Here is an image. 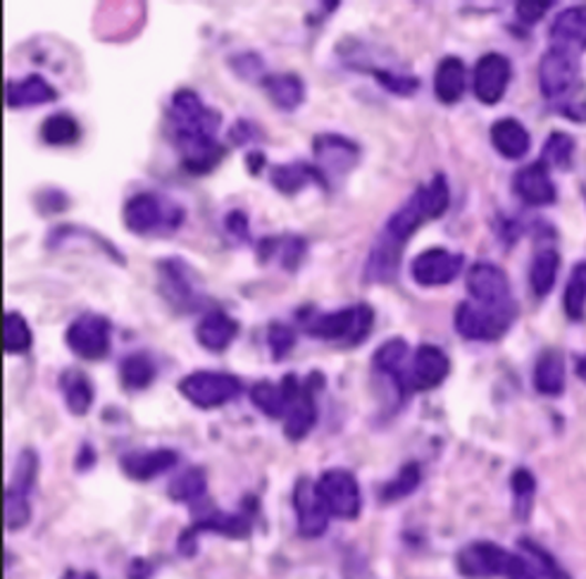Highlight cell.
Here are the masks:
<instances>
[{
    "label": "cell",
    "mask_w": 586,
    "mask_h": 579,
    "mask_svg": "<svg viewBox=\"0 0 586 579\" xmlns=\"http://www.w3.org/2000/svg\"><path fill=\"white\" fill-rule=\"evenodd\" d=\"M293 510H296V523L301 537L320 539L329 527V510L322 503L317 486L311 477H301L293 486Z\"/></svg>",
    "instance_id": "obj_19"
},
{
    "label": "cell",
    "mask_w": 586,
    "mask_h": 579,
    "mask_svg": "<svg viewBox=\"0 0 586 579\" xmlns=\"http://www.w3.org/2000/svg\"><path fill=\"white\" fill-rule=\"evenodd\" d=\"M224 227H227V232L234 236L237 241H243V243L251 241V224H249V218H245L243 210L227 212Z\"/></svg>",
    "instance_id": "obj_49"
},
{
    "label": "cell",
    "mask_w": 586,
    "mask_h": 579,
    "mask_svg": "<svg viewBox=\"0 0 586 579\" xmlns=\"http://www.w3.org/2000/svg\"><path fill=\"white\" fill-rule=\"evenodd\" d=\"M517 319V310L484 308L474 301H462L456 308L453 325L462 339L468 341H499Z\"/></svg>",
    "instance_id": "obj_11"
},
{
    "label": "cell",
    "mask_w": 586,
    "mask_h": 579,
    "mask_svg": "<svg viewBox=\"0 0 586 579\" xmlns=\"http://www.w3.org/2000/svg\"><path fill=\"white\" fill-rule=\"evenodd\" d=\"M515 560V554L505 551L503 546L493 541H472L465 548H460L456 566L458 572L468 579H493L505 577Z\"/></svg>",
    "instance_id": "obj_14"
},
{
    "label": "cell",
    "mask_w": 586,
    "mask_h": 579,
    "mask_svg": "<svg viewBox=\"0 0 586 579\" xmlns=\"http://www.w3.org/2000/svg\"><path fill=\"white\" fill-rule=\"evenodd\" d=\"M258 263L268 265L276 263L284 272H299L307 257V239L299 234H280V236H262L255 246Z\"/></svg>",
    "instance_id": "obj_20"
},
{
    "label": "cell",
    "mask_w": 586,
    "mask_h": 579,
    "mask_svg": "<svg viewBox=\"0 0 586 579\" xmlns=\"http://www.w3.org/2000/svg\"><path fill=\"white\" fill-rule=\"evenodd\" d=\"M156 284L160 298L177 315H191L208 308V296L198 272L179 255L160 257L156 263Z\"/></svg>",
    "instance_id": "obj_6"
},
{
    "label": "cell",
    "mask_w": 586,
    "mask_h": 579,
    "mask_svg": "<svg viewBox=\"0 0 586 579\" xmlns=\"http://www.w3.org/2000/svg\"><path fill=\"white\" fill-rule=\"evenodd\" d=\"M57 387L60 393H63V401L67 406V410L76 418H84L91 406H94L96 399V389L94 382H91V377L80 370V368H67L63 370L57 379Z\"/></svg>",
    "instance_id": "obj_29"
},
{
    "label": "cell",
    "mask_w": 586,
    "mask_h": 579,
    "mask_svg": "<svg viewBox=\"0 0 586 579\" xmlns=\"http://www.w3.org/2000/svg\"><path fill=\"white\" fill-rule=\"evenodd\" d=\"M558 270H561V255L555 249H542L530 265V286L534 296L544 298L553 292L555 280H558Z\"/></svg>",
    "instance_id": "obj_34"
},
{
    "label": "cell",
    "mask_w": 586,
    "mask_h": 579,
    "mask_svg": "<svg viewBox=\"0 0 586 579\" xmlns=\"http://www.w3.org/2000/svg\"><path fill=\"white\" fill-rule=\"evenodd\" d=\"M551 41L573 53L586 51V6L563 10L551 27Z\"/></svg>",
    "instance_id": "obj_31"
},
{
    "label": "cell",
    "mask_w": 586,
    "mask_h": 579,
    "mask_svg": "<svg viewBox=\"0 0 586 579\" xmlns=\"http://www.w3.org/2000/svg\"><path fill=\"white\" fill-rule=\"evenodd\" d=\"M270 185L274 191H280L286 198L303 193L307 187L327 189L317 167L313 162H301V160L274 165L270 170Z\"/></svg>",
    "instance_id": "obj_25"
},
{
    "label": "cell",
    "mask_w": 586,
    "mask_h": 579,
    "mask_svg": "<svg viewBox=\"0 0 586 579\" xmlns=\"http://www.w3.org/2000/svg\"><path fill=\"white\" fill-rule=\"evenodd\" d=\"M422 482V470L418 463H406L404 467L398 470V475L394 480H389L387 484L379 489V501L384 506H389V503H398L408 498L410 494L418 492V486Z\"/></svg>",
    "instance_id": "obj_39"
},
{
    "label": "cell",
    "mask_w": 586,
    "mask_h": 579,
    "mask_svg": "<svg viewBox=\"0 0 586 579\" xmlns=\"http://www.w3.org/2000/svg\"><path fill=\"white\" fill-rule=\"evenodd\" d=\"M32 520V503L27 496L6 492V527L10 531H20Z\"/></svg>",
    "instance_id": "obj_46"
},
{
    "label": "cell",
    "mask_w": 586,
    "mask_h": 579,
    "mask_svg": "<svg viewBox=\"0 0 586 579\" xmlns=\"http://www.w3.org/2000/svg\"><path fill=\"white\" fill-rule=\"evenodd\" d=\"M55 201H67V193H63L60 189H45L36 196V208H41L45 203V208L41 210L43 215H57V212H63L70 208L63 203H55Z\"/></svg>",
    "instance_id": "obj_51"
},
{
    "label": "cell",
    "mask_w": 586,
    "mask_h": 579,
    "mask_svg": "<svg viewBox=\"0 0 586 579\" xmlns=\"http://www.w3.org/2000/svg\"><path fill=\"white\" fill-rule=\"evenodd\" d=\"M412 360V348L404 337H394L384 341L373 356V370L379 377H387L398 396H408L406 375Z\"/></svg>",
    "instance_id": "obj_21"
},
{
    "label": "cell",
    "mask_w": 586,
    "mask_h": 579,
    "mask_svg": "<svg viewBox=\"0 0 586 579\" xmlns=\"http://www.w3.org/2000/svg\"><path fill=\"white\" fill-rule=\"evenodd\" d=\"M36 475H39V455L34 449H24L18 461H14V467H12V477H10V484L6 492H12V494H20V496H32L34 492V484H36Z\"/></svg>",
    "instance_id": "obj_40"
},
{
    "label": "cell",
    "mask_w": 586,
    "mask_h": 579,
    "mask_svg": "<svg viewBox=\"0 0 586 579\" xmlns=\"http://www.w3.org/2000/svg\"><path fill=\"white\" fill-rule=\"evenodd\" d=\"M451 375V358L435 344H420L412 350V360L406 375V391L422 393L441 387Z\"/></svg>",
    "instance_id": "obj_17"
},
{
    "label": "cell",
    "mask_w": 586,
    "mask_h": 579,
    "mask_svg": "<svg viewBox=\"0 0 586 579\" xmlns=\"http://www.w3.org/2000/svg\"><path fill=\"white\" fill-rule=\"evenodd\" d=\"M282 385L286 389V413H284V436L299 444L317 424V391L325 385L322 372H311L305 379L299 375H284Z\"/></svg>",
    "instance_id": "obj_7"
},
{
    "label": "cell",
    "mask_w": 586,
    "mask_h": 579,
    "mask_svg": "<svg viewBox=\"0 0 586 579\" xmlns=\"http://www.w3.org/2000/svg\"><path fill=\"white\" fill-rule=\"evenodd\" d=\"M513 496H515V515L520 520H527L532 510V501L536 494V480L527 467H517L511 477Z\"/></svg>",
    "instance_id": "obj_45"
},
{
    "label": "cell",
    "mask_w": 586,
    "mask_h": 579,
    "mask_svg": "<svg viewBox=\"0 0 586 579\" xmlns=\"http://www.w3.org/2000/svg\"><path fill=\"white\" fill-rule=\"evenodd\" d=\"M262 139V129L251 119H237L227 131V141L234 146H249Z\"/></svg>",
    "instance_id": "obj_47"
},
{
    "label": "cell",
    "mask_w": 586,
    "mask_h": 579,
    "mask_svg": "<svg viewBox=\"0 0 586 579\" xmlns=\"http://www.w3.org/2000/svg\"><path fill=\"white\" fill-rule=\"evenodd\" d=\"M260 88L265 91V96L276 110L293 113L305 103V82L296 72H272L265 74V80L260 82Z\"/></svg>",
    "instance_id": "obj_27"
},
{
    "label": "cell",
    "mask_w": 586,
    "mask_h": 579,
    "mask_svg": "<svg viewBox=\"0 0 586 579\" xmlns=\"http://www.w3.org/2000/svg\"><path fill=\"white\" fill-rule=\"evenodd\" d=\"M575 156V139L565 131H553L542 150V162L548 167H555V170H567L569 162H573Z\"/></svg>",
    "instance_id": "obj_43"
},
{
    "label": "cell",
    "mask_w": 586,
    "mask_h": 579,
    "mask_svg": "<svg viewBox=\"0 0 586 579\" xmlns=\"http://www.w3.org/2000/svg\"><path fill=\"white\" fill-rule=\"evenodd\" d=\"M582 193H584V201H586V185H584V189H582Z\"/></svg>",
    "instance_id": "obj_58"
},
{
    "label": "cell",
    "mask_w": 586,
    "mask_h": 579,
    "mask_svg": "<svg viewBox=\"0 0 586 579\" xmlns=\"http://www.w3.org/2000/svg\"><path fill=\"white\" fill-rule=\"evenodd\" d=\"M465 286L470 301L480 303L484 308H496V310H517V303L513 298L511 282L507 274L493 263H474L468 270Z\"/></svg>",
    "instance_id": "obj_13"
},
{
    "label": "cell",
    "mask_w": 586,
    "mask_h": 579,
    "mask_svg": "<svg viewBox=\"0 0 586 579\" xmlns=\"http://www.w3.org/2000/svg\"><path fill=\"white\" fill-rule=\"evenodd\" d=\"M449 206H451L449 179H446V175L441 172L415 189L406 198L404 206L391 212L387 224H384L379 234L375 236L363 267V282L365 284L396 282L400 261H404V253L412 234H418L422 224L443 218Z\"/></svg>",
    "instance_id": "obj_1"
},
{
    "label": "cell",
    "mask_w": 586,
    "mask_h": 579,
    "mask_svg": "<svg viewBox=\"0 0 586 579\" xmlns=\"http://www.w3.org/2000/svg\"><path fill=\"white\" fill-rule=\"evenodd\" d=\"M534 389L544 396H561L565 391V358L561 350H544L534 368Z\"/></svg>",
    "instance_id": "obj_33"
},
{
    "label": "cell",
    "mask_w": 586,
    "mask_h": 579,
    "mask_svg": "<svg viewBox=\"0 0 586 579\" xmlns=\"http://www.w3.org/2000/svg\"><path fill=\"white\" fill-rule=\"evenodd\" d=\"M34 346V331L20 310H8L3 315V354L24 356Z\"/></svg>",
    "instance_id": "obj_35"
},
{
    "label": "cell",
    "mask_w": 586,
    "mask_h": 579,
    "mask_svg": "<svg viewBox=\"0 0 586 579\" xmlns=\"http://www.w3.org/2000/svg\"><path fill=\"white\" fill-rule=\"evenodd\" d=\"M317 494L336 520H358L363 510L360 484L346 467H329L315 480Z\"/></svg>",
    "instance_id": "obj_10"
},
{
    "label": "cell",
    "mask_w": 586,
    "mask_h": 579,
    "mask_svg": "<svg viewBox=\"0 0 586 579\" xmlns=\"http://www.w3.org/2000/svg\"><path fill=\"white\" fill-rule=\"evenodd\" d=\"M241 334V323L224 310H206L196 325V344L208 354H224Z\"/></svg>",
    "instance_id": "obj_22"
},
{
    "label": "cell",
    "mask_w": 586,
    "mask_h": 579,
    "mask_svg": "<svg viewBox=\"0 0 586 579\" xmlns=\"http://www.w3.org/2000/svg\"><path fill=\"white\" fill-rule=\"evenodd\" d=\"M551 8H553V3H536V0H522V3L515 6V12H517L520 22L536 24Z\"/></svg>",
    "instance_id": "obj_50"
},
{
    "label": "cell",
    "mask_w": 586,
    "mask_h": 579,
    "mask_svg": "<svg viewBox=\"0 0 586 579\" xmlns=\"http://www.w3.org/2000/svg\"><path fill=\"white\" fill-rule=\"evenodd\" d=\"M313 158L315 167L325 179L327 191L344 181L360 162V146L358 141L348 139L344 134L325 131L313 136Z\"/></svg>",
    "instance_id": "obj_9"
},
{
    "label": "cell",
    "mask_w": 586,
    "mask_h": 579,
    "mask_svg": "<svg viewBox=\"0 0 586 579\" xmlns=\"http://www.w3.org/2000/svg\"><path fill=\"white\" fill-rule=\"evenodd\" d=\"M203 531H214V535H222L227 539H249L253 531V523L249 515L243 513H220V510H208L206 515H200L198 520L187 527L179 535V554L193 556L196 554V541L198 535Z\"/></svg>",
    "instance_id": "obj_15"
},
{
    "label": "cell",
    "mask_w": 586,
    "mask_h": 579,
    "mask_svg": "<svg viewBox=\"0 0 586 579\" xmlns=\"http://www.w3.org/2000/svg\"><path fill=\"white\" fill-rule=\"evenodd\" d=\"M468 88V67L458 55H446L435 72V96L443 105H456Z\"/></svg>",
    "instance_id": "obj_30"
},
{
    "label": "cell",
    "mask_w": 586,
    "mask_h": 579,
    "mask_svg": "<svg viewBox=\"0 0 586 579\" xmlns=\"http://www.w3.org/2000/svg\"><path fill=\"white\" fill-rule=\"evenodd\" d=\"M491 144L505 160H522L530 154L532 136L515 117H503L491 125Z\"/></svg>",
    "instance_id": "obj_28"
},
{
    "label": "cell",
    "mask_w": 586,
    "mask_h": 579,
    "mask_svg": "<svg viewBox=\"0 0 586 579\" xmlns=\"http://www.w3.org/2000/svg\"><path fill=\"white\" fill-rule=\"evenodd\" d=\"M563 308L569 319H582L586 313V261L577 263L569 274L565 296H563Z\"/></svg>",
    "instance_id": "obj_42"
},
{
    "label": "cell",
    "mask_w": 586,
    "mask_h": 579,
    "mask_svg": "<svg viewBox=\"0 0 586 579\" xmlns=\"http://www.w3.org/2000/svg\"><path fill=\"white\" fill-rule=\"evenodd\" d=\"M179 393L198 410H214L239 399L243 391L241 377L218 370H193L179 379Z\"/></svg>",
    "instance_id": "obj_8"
},
{
    "label": "cell",
    "mask_w": 586,
    "mask_h": 579,
    "mask_svg": "<svg viewBox=\"0 0 586 579\" xmlns=\"http://www.w3.org/2000/svg\"><path fill=\"white\" fill-rule=\"evenodd\" d=\"M158 377V365L146 350H136L119 362V385L127 391H146Z\"/></svg>",
    "instance_id": "obj_32"
},
{
    "label": "cell",
    "mask_w": 586,
    "mask_h": 579,
    "mask_svg": "<svg viewBox=\"0 0 586 579\" xmlns=\"http://www.w3.org/2000/svg\"><path fill=\"white\" fill-rule=\"evenodd\" d=\"M505 579H536V572L522 556H515L513 566H511V570H507Z\"/></svg>",
    "instance_id": "obj_52"
},
{
    "label": "cell",
    "mask_w": 586,
    "mask_h": 579,
    "mask_svg": "<svg viewBox=\"0 0 586 579\" xmlns=\"http://www.w3.org/2000/svg\"><path fill=\"white\" fill-rule=\"evenodd\" d=\"M513 191L522 203L534 208L551 206L555 203V198H558V189L553 185L551 170L542 160L522 167V170L513 177Z\"/></svg>",
    "instance_id": "obj_23"
},
{
    "label": "cell",
    "mask_w": 586,
    "mask_h": 579,
    "mask_svg": "<svg viewBox=\"0 0 586 579\" xmlns=\"http://www.w3.org/2000/svg\"><path fill=\"white\" fill-rule=\"evenodd\" d=\"M462 267H465V255L437 246L412 257L410 277L422 288H437L456 282Z\"/></svg>",
    "instance_id": "obj_16"
},
{
    "label": "cell",
    "mask_w": 586,
    "mask_h": 579,
    "mask_svg": "<svg viewBox=\"0 0 586 579\" xmlns=\"http://www.w3.org/2000/svg\"><path fill=\"white\" fill-rule=\"evenodd\" d=\"M513 80L511 60L501 53H486L474 65L472 91L480 103L496 105L503 101L507 84Z\"/></svg>",
    "instance_id": "obj_18"
},
{
    "label": "cell",
    "mask_w": 586,
    "mask_h": 579,
    "mask_svg": "<svg viewBox=\"0 0 586 579\" xmlns=\"http://www.w3.org/2000/svg\"><path fill=\"white\" fill-rule=\"evenodd\" d=\"M65 346L82 360H103L113 348V323L101 313L76 315L65 329Z\"/></svg>",
    "instance_id": "obj_12"
},
{
    "label": "cell",
    "mask_w": 586,
    "mask_h": 579,
    "mask_svg": "<svg viewBox=\"0 0 586 579\" xmlns=\"http://www.w3.org/2000/svg\"><path fill=\"white\" fill-rule=\"evenodd\" d=\"M265 162H268V158H265V154H262L260 148L251 150V154L245 156V167H249V172H251L253 177H260V172L265 170Z\"/></svg>",
    "instance_id": "obj_53"
},
{
    "label": "cell",
    "mask_w": 586,
    "mask_h": 579,
    "mask_svg": "<svg viewBox=\"0 0 586 579\" xmlns=\"http://www.w3.org/2000/svg\"><path fill=\"white\" fill-rule=\"evenodd\" d=\"M220 127L222 113L206 105L193 88L175 91L167 105V136L189 175H210L227 158V148L218 139Z\"/></svg>",
    "instance_id": "obj_2"
},
{
    "label": "cell",
    "mask_w": 586,
    "mask_h": 579,
    "mask_svg": "<svg viewBox=\"0 0 586 579\" xmlns=\"http://www.w3.org/2000/svg\"><path fill=\"white\" fill-rule=\"evenodd\" d=\"M208 489V480H206V470L203 467H189L184 470L181 475H177L167 486V496L175 503H198L206 496Z\"/></svg>",
    "instance_id": "obj_38"
},
{
    "label": "cell",
    "mask_w": 586,
    "mask_h": 579,
    "mask_svg": "<svg viewBox=\"0 0 586 579\" xmlns=\"http://www.w3.org/2000/svg\"><path fill=\"white\" fill-rule=\"evenodd\" d=\"M63 579H101V577L91 570H67Z\"/></svg>",
    "instance_id": "obj_56"
},
{
    "label": "cell",
    "mask_w": 586,
    "mask_h": 579,
    "mask_svg": "<svg viewBox=\"0 0 586 579\" xmlns=\"http://www.w3.org/2000/svg\"><path fill=\"white\" fill-rule=\"evenodd\" d=\"M76 470H80V472H84V470H91V467H94L96 465V451H94V446H91V444H84L82 449H80V455H76Z\"/></svg>",
    "instance_id": "obj_54"
},
{
    "label": "cell",
    "mask_w": 586,
    "mask_h": 579,
    "mask_svg": "<svg viewBox=\"0 0 586 579\" xmlns=\"http://www.w3.org/2000/svg\"><path fill=\"white\" fill-rule=\"evenodd\" d=\"M299 344V331L293 329L286 323H280V319H272L268 325V346L274 362H282L289 358V354Z\"/></svg>",
    "instance_id": "obj_44"
},
{
    "label": "cell",
    "mask_w": 586,
    "mask_h": 579,
    "mask_svg": "<svg viewBox=\"0 0 586 579\" xmlns=\"http://www.w3.org/2000/svg\"><path fill=\"white\" fill-rule=\"evenodd\" d=\"M80 136H82L80 122H76V117L70 113H53L45 117L41 125V141L45 146H53V148L74 146L76 141H80Z\"/></svg>",
    "instance_id": "obj_36"
},
{
    "label": "cell",
    "mask_w": 586,
    "mask_h": 579,
    "mask_svg": "<svg viewBox=\"0 0 586 579\" xmlns=\"http://www.w3.org/2000/svg\"><path fill=\"white\" fill-rule=\"evenodd\" d=\"M179 463V453L175 449H150V451H129L119 459V467L134 482H150Z\"/></svg>",
    "instance_id": "obj_24"
},
{
    "label": "cell",
    "mask_w": 586,
    "mask_h": 579,
    "mask_svg": "<svg viewBox=\"0 0 586 579\" xmlns=\"http://www.w3.org/2000/svg\"><path fill=\"white\" fill-rule=\"evenodd\" d=\"M251 403L260 410L262 415H268L272 420H284L286 413V389L282 382H270V379H262L251 387Z\"/></svg>",
    "instance_id": "obj_37"
},
{
    "label": "cell",
    "mask_w": 586,
    "mask_h": 579,
    "mask_svg": "<svg viewBox=\"0 0 586 579\" xmlns=\"http://www.w3.org/2000/svg\"><path fill=\"white\" fill-rule=\"evenodd\" d=\"M375 308L369 303H356V306L334 313L301 315V323L313 339L348 350L363 346L369 339L375 329Z\"/></svg>",
    "instance_id": "obj_4"
},
{
    "label": "cell",
    "mask_w": 586,
    "mask_h": 579,
    "mask_svg": "<svg viewBox=\"0 0 586 579\" xmlns=\"http://www.w3.org/2000/svg\"><path fill=\"white\" fill-rule=\"evenodd\" d=\"M125 230L134 236H172L179 227L187 222V210L172 198H165L153 191L134 193L122 208Z\"/></svg>",
    "instance_id": "obj_5"
},
{
    "label": "cell",
    "mask_w": 586,
    "mask_h": 579,
    "mask_svg": "<svg viewBox=\"0 0 586 579\" xmlns=\"http://www.w3.org/2000/svg\"><path fill=\"white\" fill-rule=\"evenodd\" d=\"M57 91L55 86L41 77V74H27L24 80H10L6 84V105L10 110L22 108H39L45 103H55Z\"/></svg>",
    "instance_id": "obj_26"
},
{
    "label": "cell",
    "mask_w": 586,
    "mask_h": 579,
    "mask_svg": "<svg viewBox=\"0 0 586 579\" xmlns=\"http://www.w3.org/2000/svg\"><path fill=\"white\" fill-rule=\"evenodd\" d=\"M360 72L373 74L384 91H389V94L400 98H410L420 91V80L415 77V74L396 72L391 67H363Z\"/></svg>",
    "instance_id": "obj_41"
},
{
    "label": "cell",
    "mask_w": 586,
    "mask_h": 579,
    "mask_svg": "<svg viewBox=\"0 0 586 579\" xmlns=\"http://www.w3.org/2000/svg\"><path fill=\"white\" fill-rule=\"evenodd\" d=\"M538 86L546 101L575 122H586V91L579 77V60L573 51L553 45L538 63Z\"/></svg>",
    "instance_id": "obj_3"
},
{
    "label": "cell",
    "mask_w": 586,
    "mask_h": 579,
    "mask_svg": "<svg viewBox=\"0 0 586 579\" xmlns=\"http://www.w3.org/2000/svg\"><path fill=\"white\" fill-rule=\"evenodd\" d=\"M577 377L582 379V382H586V354L577 360Z\"/></svg>",
    "instance_id": "obj_57"
},
{
    "label": "cell",
    "mask_w": 586,
    "mask_h": 579,
    "mask_svg": "<svg viewBox=\"0 0 586 579\" xmlns=\"http://www.w3.org/2000/svg\"><path fill=\"white\" fill-rule=\"evenodd\" d=\"M153 566L144 558H136L129 566V579H150Z\"/></svg>",
    "instance_id": "obj_55"
},
{
    "label": "cell",
    "mask_w": 586,
    "mask_h": 579,
    "mask_svg": "<svg viewBox=\"0 0 586 579\" xmlns=\"http://www.w3.org/2000/svg\"><path fill=\"white\" fill-rule=\"evenodd\" d=\"M520 546H522L524 551H527L530 556H534V560L538 562V568H542V570L548 575V579H569V577L561 570L558 562H555V560L551 558V554H546L542 546H536L534 541H522Z\"/></svg>",
    "instance_id": "obj_48"
}]
</instances>
